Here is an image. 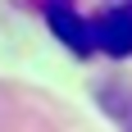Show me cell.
<instances>
[{
	"label": "cell",
	"mask_w": 132,
	"mask_h": 132,
	"mask_svg": "<svg viewBox=\"0 0 132 132\" xmlns=\"http://www.w3.org/2000/svg\"><path fill=\"white\" fill-rule=\"evenodd\" d=\"M59 5H64V0H59Z\"/></svg>",
	"instance_id": "7a4b0ae2"
},
{
	"label": "cell",
	"mask_w": 132,
	"mask_h": 132,
	"mask_svg": "<svg viewBox=\"0 0 132 132\" xmlns=\"http://www.w3.org/2000/svg\"><path fill=\"white\" fill-rule=\"evenodd\" d=\"M46 18H50V32L73 55H109V59L132 55V5H119L96 18H78L68 5H50Z\"/></svg>",
	"instance_id": "6da1fadb"
}]
</instances>
